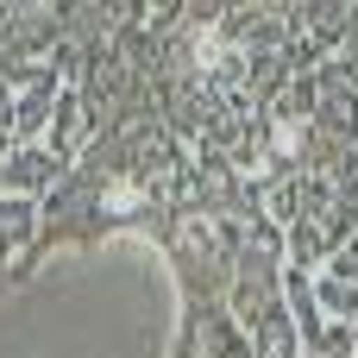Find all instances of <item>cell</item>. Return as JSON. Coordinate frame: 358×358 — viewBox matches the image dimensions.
I'll list each match as a JSON object with an SVG mask.
<instances>
[{
  "instance_id": "1",
  "label": "cell",
  "mask_w": 358,
  "mask_h": 358,
  "mask_svg": "<svg viewBox=\"0 0 358 358\" xmlns=\"http://www.w3.org/2000/svg\"><path fill=\"white\" fill-rule=\"evenodd\" d=\"M57 176V157H50V145H19L6 164H0V195H19V201H31L44 182Z\"/></svg>"
},
{
  "instance_id": "2",
  "label": "cell",
  "mask_w": 358,
  "mask_h": 358,
  "mask_svg": "<svg viewBox=\"0 0 358 358\" xmlns=\"http://www.w3.org/2000/svg\"><path fill=\"white\" fill-rule=\"evenodd\" d=\"M308 296H315V315L334 321V327H352L358 321V283L340 271H308Z\"/></svg>"
},
{
  "instance_id": "3",
  "label": "cell",
  "mask_w": 358,
  "mask_h": 358,
  "mask_svg": "<svg viewBox=\"0 0 358 358\" xmlns=\"http://www.w3.org/2000/svg\"><path fill=\"white\" fill-rule=\"evenodd\" d=\"M50 107H57V82H50V76H38V82L25 88V101L13 107V132H19L25 145H38V132L50 126Z\"/></svg>"
},
{
  "instance_id": "4",
  "label": "cell",
  "mask_w": 358,
  "mask_h": 358,
  "mask_svg": "<svg viewBox=\"0 0 358 358\" xmlns=\"http://www.w3.org/2000/svg\"><path fill=\"white\" fill-rule=\"evenodd\" d=\"M76 132H82V101H76V88H57V107H50V157H63L76 145Z\"/></svg>"
},
{
  "instance_id": "5",
  "label": "cell",
  "mask_w": 358,
  "mask_h": 358,
  "mask_svg": "<svg viewBox=\"0 0 358 358\" xmlns=\"http://www.w3.org/2000/svg\"><path fill=\"white\" fill-rule=\"evenodd\" d=\"M19 233H31V201H19V195H0V252H6Z\"/></svg>"
},
{
  "instance_id": "6",
  "label": "cell",
  "mask_w": 358,
  "mask_h": 358,
  "mask_svg": "<svg viewBox=\"0 0 358 358\" xmlns=\"http://www.w3.org/2000/svg\"><path fill=\"white\" fill-rule=\"evenodd\" d=\"M340 277H352V283H358V233L340 245Z\"/></svg>"
},
{
  "instance_id": "7",
  "label": "cell",
  "mask_w": 358,
  "mask_h": 358,
  "mask_svg": "<svg viewBox=\"0 0 358 358\" xmlns=\"http://www.w3.org/2000/svg\"><path fill=\"white\" fill-rule=\"evenodd\" d=\"M0 157H6V138H0Z\"/></svg>"
}]
</instances>
